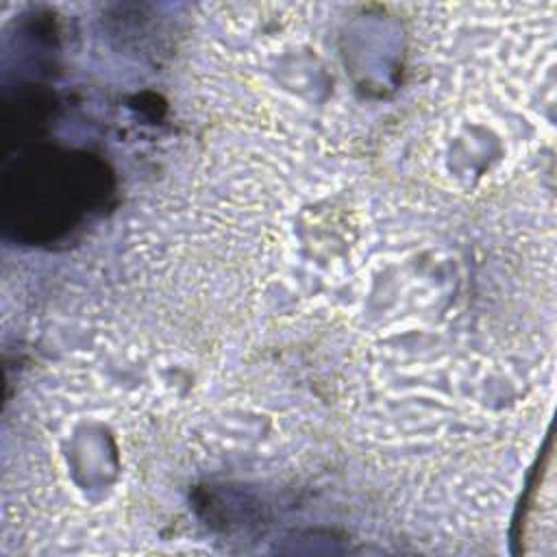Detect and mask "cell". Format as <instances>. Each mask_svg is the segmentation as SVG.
<instances>
[{"mask_svg": "<svg viewBox=\"0 0 557 557\" xmlns=\"http://www.w3.org/2000/svg\"><path fill=\"white\" fill-rule=\"evenodd\" d=\"M104 176L83 157L44 154L26 163L7 187V211L15 228L57 235L100 200Z\"/></svg>", "mask_w": 557, "mask_h": 557, "instance_id": "6da1fadb", "label": "cell"}]
</instances>
